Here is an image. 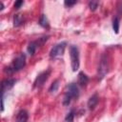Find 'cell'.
Wrapping results in <instances>:
<instances>
[{
	"label": "cell",
	"mask_w": 122,
	"mask_h": 122,
	"mask_svg": "<svg viewBox=\"0 0 122 122\" xmlns=\"http://www.w3.org/2000/svg\"><path fill=\"white\" fill-rule=\"evenodd\" d=\"M26 65V55L25 53H19L16 58L12 61L11 65L7 67L5 71L8 72V73H13L15 71H20L21 69H23Z\"/></svg>",
	"instance_id": "cell-1"
},
{
	"label": "cell",
	"mask_w": 122,
	"mask_h": 122,
	"mask_svg": "<svg viewBox=\"0 0 122 122\" xmlns=\"http://www.w3.org/2000/svg\"><path fill=\"white\" fill-rule=\"evenodd\" d=\"M78 96H79V90H78L77 85L75 83H71L70 85L67 86L66 93L63 99V104L65 106H69L71 101L74 98H77Z\"/></svg>",
	"instance_id": "cell-2"
},
{
	"label": "cell",
	"mask_w": 122,
	"mask_h": 122,
	"mask_svg": "<svg viewBox=\"0 0 122 122\" xmlns=\"http://www.w3.org/2000/svg\"><path fill=\"white\" fill-rule=\"evenodd\" d=\"M70 56H71V66L73 71L79 69V51L76 46L70 47Z\"/></svg>",
	"instance_id": "cell-3"
},
{
	"label": "cell",
	"mask_w": 122,
	"mask_h": 122,
	"mask_svg": "<svg viewBox=\"0 0 122 122\" xmlns=\"http://www.w3.org/2000/svg\"><path fill=\"white\" fill-rule=\"evenodd\" d=\"M109 71V59L106 54H103L101 56L99 65H98V71H97V75L99 80H101L108 72Z\"/></svg>",
	"instance_id": "cell-4"
},
{
	"label": "cell",
	"mask_w": 122,
	"mask_h": 122,
	"mask_svg": "<svg viewBox=\"0 0 122 122\" xmlns=\"http://www.w3.org/2000/svg\"><path fill=\"white\" fill-rule=\"evenodd\" d=\"M66 46H67V43L66 42H60V43L54 45L51 48V51H50V57L51 58H56V57L61 56L64 53V51L66 49Z\"/></svg>",
	"instance_id": "cell-5"
},
{
	"label": "cell",
	"mask_w": 122,
	"mask_h": 122,
	"mask_svg": "<svg viewBox=\"0 0 122 122\" xmlns=\"http://www.w3.org/2000/svg\"><path fill=\"white\" fill-rule=\"evenodd\" d=\"M50 72H51L50 70H48V71H45L39 73L37 75V77L35 78V80H34L33 87L34 88H41L44 85V83L47 81V79H48V77L50 75Z\"/></svg>",
	"instance_id": "cell-6"
},
{
	"label": "cell",
	"mask_w": 122,
	"mask_h": 122,
	"mask_svg": "<svg viewBox=\"0 0 122 122\" xmlns=\"http://www.w3.org/2000/svg\"><path fill=\"white\" fill-rule=\"evenodd\" d=\"M15 83H16V79H13V78H8V79L3 80L2 81V85H1L2 86V94L4 95L5 92L10 90L14 86Z\"/></svg>",
	"instance_id": "cell-7"
},
{
	"label": "cell",
	"mask_w": 122,
	"mask_h": 122,
	"mask_svg": "<svg viewBox=\"0 0 122 122\" xmlns=\"http://www.w3.org/2000/svg\"><path fill=\"white\" fill-rule=\"evenodd\" d=\"M29 118V113L26 110H21L16 115V120L15 122H27Z\"/></svg>",
	"instance_id": "cell-8"
},
{
	"label": "cell",
	"mask_w": 122,
	"mask_h": 122,
	"mask_svg": "<svg viewBox=\"0 0 122 122\" xmlns=\"http://www.w3.org/2000/svg\"><path fill=\"white\" fill-rule=\"evenodd\" d=\"M98 95L95 93V94H93V95H92L91 97H90V99H89V101H88V107H89V109L90 110H93L94 109V107L97 105V103H98Z\"/></svg>",
	"instance_id": "cell-9"
},
{
	"label": "cell",
	"mask_w": 122,
	"mask_h": 122,
	"mask_svg": "<svg viewBox=\"0 0 122 122\" xmlns=\"http://www.w3.org/2000/svg\"><path fill=\"white\" fill-rule=\"evenodd\" d=\"M88 81H89V78H88V76L84 72L81 71V72L78 73V84L80 86H82V87L86 86L87 83H88Z\"/></svg>",
	"instance_id": "cell-10"
},
{
	"label": "cell",
	"mask_w": 122,
	"mask_h": 122,
	"mask_svg": "<svg viewBox=\"0 0 122 122\" xmlns=\"http://www.w3.org/2000/svg\"><path fill=\"white\" fill-rule=\"evenodd\" d=\"M38 46H39V43H38L37 40H36V41H32V42H30V43L29 44V46H28V52H29L30 55H33Z\"/></svg>",
	"instance_id": "cell-11"
},
{
	"label": "cell",
	"mask_w": 122,
	"mask_h": 122,
	"mask_svg": "<svg viewBox=\"0 0 122 122\" xmlns=\"http://www.w3.org/2000/svg\"><path fill=\"white\" fill-rule=\"evenodd\" d=\"M23 16L21 14H15L14 17H13V25L14 27H18L20 25H22L23 23Z\"/></svg>",
	"instance_id": "cell-12"
},
{
	"label": "cell",
	"mask_w": 122,
	"mask_h": 122,
	"mask_svg": "<svg viewBox=\"0 0 122 122\" xmlns=\"http://www.w3.org/2000/svg\"><path fill=\"white\" fill-rule=\"evenodd\" d=\"M39 25L42 26L43 28H49V21H48V18L45 14H42L40 19H39Z\"/></svg>",
	"instance_id": "cell-13"
},
{
	"label": "cell",
	"mask_w": 122,
	"mask_h": 122,
	"mask_svg": "<svg viewBox=\"0 0 122 122\" xmlns=\"http://www.w3.org/2000/svg\"><path fill=\"white\" fill-rule=\"evenodd\" d=\"M112 30L115 33L119 32V17L115 16L112 20Z\"/></svg>",
	"instance_id": "cell-14"
},
{
	"label": "cell",
	"mask_w": 122,
	"mask_h": 122,
	"mask_svg": "<svg viewBox=\"0 0 122 122\" xmlns=\"http://www.w3.org/2000/svg\"><path fill=\"white\" fill-rule=\"evenodd\" d=\"M58 87H59V80L56 79V80H55L54 82H52V84L51 85V87H50V89H49V92H51V93L56 92L57 90H58Z\"/></svg>",
	"instance_id": "cell-15"
},
{
	"label": "cell",
	"mask_w": 122,
	"mask_h": 122,
	"mask_svg": "<svg viewBox=\"0 0 122 122\" xmlns=\"http://www.w3.org/2000/svg\"><path fill=\"white\" fill-rule=\"evenodd\" d=\"M73 118H74V110H71V111L67 114L65 120H66L67 122H72V121H73Z\"/></svg>",
	"instance_id": "cell-16"
},
{
	"label": "cell",
	"mask_w": 122,
	"mask_h": 122,
	"mask_svg": "<svg viewBox=\"0 0 122 122\" xmlns=\"http://www.w3.org/2000/svg\"><path fill=\"white\" fill-rule=\"evenodd\" d=\"M98 7V2L97 1H91L89 2V8L91 10H95Z\"/></svg>",
	"instance_id": "cell-17"
},
{
	"label": "cell",
	"mask_w": 122,
	"mask_h": 122,
	"mask_svg": "<svg viewBox=\"0 0 122 122\" xmlns=\"http://www.w3.org/2000/svg\"><path fill=\"white\" fill-rule=\"evenodd\" d=\"M117 13H118V17L122 15V2H119L117 4Z\"/></svg>",
	"instance_id": "cell-18"
},
{
	"label": "cell",
	"mask_w": 122,
	"mask_h": 122,
	"mask_svg": "<svg viewBox=\"0 0 122 122\" xmlns=\"http://www.w3.org/2000/svg\"><path fill=\"white\" fill-rule=\"evenodd\" d=\"M64 4H65V6H67V7H71V6H73L74 4H76V1H65Z\"/></svg>",
	"instance_id": "cell-19"
},
{
	"label": "cell",
	"mask_w": 122,
	"mask_h": 122,
	"mask_svg": "<svg viewBox=\"0 0 122 122\" xmlns=\"http://www.w3.org/2000/svg\"><path fill=\"white\" fill-rule=\"evenodd\" d=\"M22 5H23V1H22V0L16 1V2L14 3V8H15V9H19V8H20Z\"/></svg>",
	"instance_id": "cell-20"
},
{
	"label": "cell",
	"mask_w": 122,
	"mask_h": 122,
	"mask_svg": "<svg viewBox=\"0 0 122 122\" xmlns=\"http://www.w3.org/2000/svg\"><path fill=\"white\" fill-rule=\"evenodd\" d=\"M0 5H1V8H0V10H2L4 9V5H3V3H2V2H0Z\"/></svg>",
	"instance_id": "cell-21"
}]
</instances>
